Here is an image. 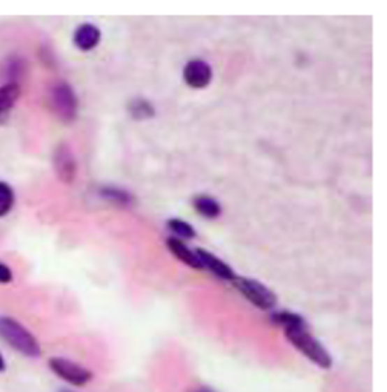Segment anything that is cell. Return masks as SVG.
<instances>
[{"label":"cell","mask_w":387,"mask_h":392,"mask_svg":"<svg viewBox=\"0 0 387 392\" xmlns=\"http://www.w3.org/2000/svg\"><path fill=\"white\" fill-rule=\"evenodd\" d=\"M129 111L135 118H150L154 115V109L150 105V102L143 99H136L133 102L129 105Z\"/></svg>","instance_id":"obj_15"},{"label":"cell","mask_w":387,"mask_h":392,"mask_svg":"<svg viewBox=\"0 0 387 392\" xmlns=\"http://www.w3.org/2000/svg\"><path fill=\"white\" fill-rule=\"evenodd\" d=\"M183 79L191 88H206L212 80V68L207 62L201 59L189 61L183 70Z\"/></svg>","instance_id":"obj_7"},{"label":"cell","mask_w":387,"mask_h":392,"mask_svg":"<svg viewBox=\"0 0 387 392\" xmlns=\"http://www.w3.org/2000/svg\"><path fill=\"white\" fill-rule=\"evenodd\" d=\"M13 280V271L5 263L0 262V284H9Z\"/></svg>","instance_id":"obj_18"},{"label":"cell","mask_w":387,"mask_h":392,"mask_svg":"<svg viewBox=\"0 0 387 392\" xmlns=\"http://www.w3.org/2000/svg\"><path fill=\"white\" fill-rule=\"evenodd\" d=\"M168 227L174 233L179 236V238L191 240V238H194V236L197 235L196 229H194V227L189 223L180 220V218H173V220H170L168 222Z\"/></svg>","instance_id":"obj_14"},{"label":"cell","mask_w":387,"mask_h":392,"mask_svg":"<svg viewBox=\"0 0 387 392\" xmlns=\"http://www.w3.org/2000/svg\"><path fill=\"white\" fill-rule=\"evenodd\" d=\"M196 253H197V256H198V259L201 262L203 270L212 271L219 279L232 280V282L235 280V277H236L235 271L230 268L226 262L218 259L217 256H214V254L206 252V250H203V249H196Z\"/></svg>","instance_id":"obj_8"},{"label":"cell","mask_w":387,"mask_h":392,"mask_svg":"<svg viewBox=\"0 0 387 392\" xmlns=\"http://www.w3.org/2000/svg\"><path fill=\"white\" fill-rule=\"evenodd\" d=\"M14 205V191L5 182H0V217L6 215Z\"/></svg>","instance_id":"obj_16"},{"label":"cell","mask_w":387,"mask_h":392,"mask_svg":"<svg viewBox=\"0 0 387 392\" xmlns=\"http://www.w3.org/2000/svg\"><path fill=\"white\" fill-rule=\"evenodd\" d=\"M49 367L54 375L73 386H84L93 379V372L89 370L64 358H52L49 361Z\"/></svg>","instance_id":"obj_5"},{"label":"cell","mask_w":387,"mask_h":392,"mask_svg":"<svg viewBox=\"0 0 387 392\" xmlns=\"http://www.w3.org/2000/svg\"><path fill=\"white\" fill-rule=\"evenodd\" d=\"M53 166H54V171H57L58 177L62 182H66V184H71V182L75 180L76 171H78V164L75 159V154H73V150L70 149L68 144H59L57 150H54Z\"/></svg>","instance_id":"obj_6"},{"label":"cell","mask_w":387,"mask_h":392,"mask_svg":"<svg viewBox=\"0 0 387 392\" xmlns=\"http://www.w3.org/2000/svg\"><path fill=\"white\" fill-rule=\"evenodd\" d=\"M200 392H210V391H206V389H205V391H200Z\"/></svg>","instance_id":"obj_20"},{"label":"cell","mask_w":387,"mask_h":392,"mask_svg":"<svg viewBox=\"0 0 387 392\" xmlns=\"http://www.w3.org/2000/svg\"><path fill=\"white\" fill-rule=\"evenodd\" d=\"M101 196L108 200H112V202H117L119 205H126L131 203V194L127 193L124 189H118V188H103L101 189Z\"/></svg>","instance_id":"obj_17"},{"label":"cell","mask_w":387,"mask_h":392,"mask_svg":"<svg viewBox=\"0 0 387 392\" xmlns=\"http://www.w3.org/2000/svg\"><path fill=\"white\" fill-rule=\"evenodd\" d=\"M0 338L27 358H38L41 347L35 336L11 317H0Z\"/></svg>","instance_id":"obj_1"},{"label":"cell","mask_w":387,"mask_h":392,"mask_svg":"<svg viewBox=\"0 0 387 392\" xmlns=\"http://www.w3.org/2000/svg\"><path fill=\"white\" fill-rule=\"evenodd\" d=\"M5 370H6V362H5L3 356H2V353H0V372H3Z\"/></svg>","instance_id":"obj_19"},{"label":"cell","mask_w":387,"mask_h":392,"mask_svg":"<svg viewBox=\"0 0 387 392\" xmlns=\"http://www.w3.org/2000/svg\"><path fill=\"white\" fill-rule=\"evenodd\" d=\"M194 206L197 212L206 218H217L221 214V205L218 200L210 196H198L194 198Z\"/></svg>","instance_id":"obj_12"},{"label":"cell","mask_w":387,"mask_h":392,"mask_svg":"<svg viewBox=\"0 0 387 392\" xmlns=\"http://www.w3.org/2000/svg\"><path fill=\"white\" fill-rule=\"evenodd\" d=\"M100 40H101V32L94 24L85 23V24L79 26L75 32L76 48L84 52H89V50L96 49Z\"/></svg>","instance_id":"obj_9"},{"label":"cell","mask_w":387,"mask_h":392,"mask_svg":"<svg viewBox=\"0 0 387 392\" xmlns=\"http://www.w3.org/2000/svg\"><path fill=\"white\" fill-rule=\"evenodd\" d=\"M284 333H286V338L292 342L293 347L300 350L313 363H316L318 367L328 370L333 365L330 353L316 338H313L307 327H292V329H284Z\"/></svg>","instance_id":"obj_2"},{"label":"cell","mask_w":387,"mask_h":392,"mask_svg":"<svg viewBox=\"0 0 387 392\" xmlns=\"http://www.w3.org/2000/svg\"><path fill=\"white\" fill-rule=\"evenodd\" d=\"M61 392H70V391H61Z\"/></svg>","instance_id":"obj_21"},{"label":"cell","mask_w":387,"mask_h":392,"mask_svg":"<svg viewBox=\"0 0 387 392\" xmlns=\"http://www.w3.org/2000/svg\"><path fill=\"white\" fill-rule=\"evenodd\" d=\"M272 321L275 324L283 326V329H292V327H307L306 321H304L300 315L293 314V312H288V311L274 314Z\"/></svg>","instance_id":"obj_13"},{"label":"cell","mask_w":387,"mask_h":392,"mask_svg":"<svg viewBox=\"0 0 387 392\" xmlns=\"http://www.w3.org/2000/svg\"><path fill=\"white\" fill-rule=\"evenodd\" d=\"M49 103L53 109V112L58 115L59 120L70 123L78 115L79 102L73 88L66 84V82H58L50 88L49 93Z\"/></svg>","instance_id":"obj_3"},{"label":"cell","mask_w":387,"mask_h":392,"mask_svg":"<svg viewBox=\"0 0 387 392\" xmlns=\"http://www.w3.org/2000/svg\"><path fill=\"white\" fill-rule=\"evenodd\" d=\"M167 245H168V249L170 252L176 256L179 261L182 262H185L187 266H189L191 268H196V270H203V266H201V262L197 256V253L196 250H191L188 245L183 242L182 240L179 238H168L167 240Z\"/></svg>","instance_id":"obj_10"},{"label":"cell","mask_w":387,"mask_h":392,"mask_svg":"<svg viewBox=\"0 0 387 392\" xmlns=\"http://www.w3.org/2000/svg\"><path fill=\"white\" fill-rule=\"evenodd\" d=\"M235 288L241 293L248 302L253 303L263 311H270L277 305V297L270 288H266L259 280L248 277H235Z\"/></svg>","instance_id":"obj_4"},{"label":"cell","mask_w":387,"mask_h":392,"mask_svg":"<svg viewBox=\"0 0 387 392\" xmlns=\"http://www.w3.org/2000/svg\"><path fill=\"white\" fill-rule=\"evenodd\" d=\"M18 97H20L18 84H5L0 87V120H5L8 114L11 112Z\"/></svg>","instance_id":"obj_11"}]
</instances>
